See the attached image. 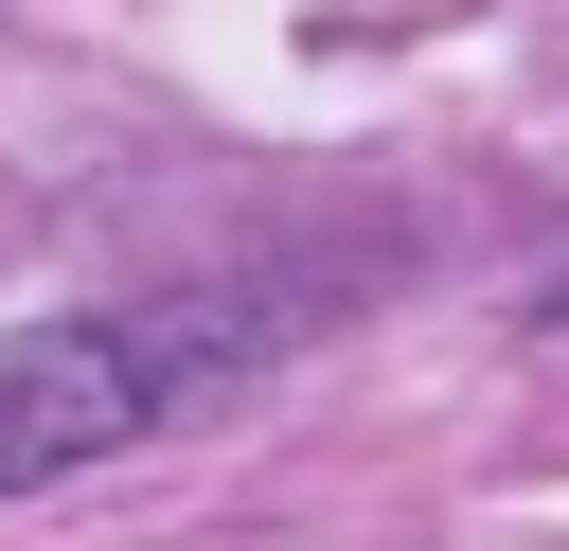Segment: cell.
I'll return each instance as SVG.
<instances>
[{"label":"cell","instance_id":"1","mask_svg":"<svg viewBox=\"0 0 569 551\" xmlns=\"http://www.w3.org/2000/svg\"><path fill=\"white\" fill-rule=\"evenodd\" d=\"M213 355H231L213 320H142V302L18 320V338H0V498H36V480H71V462H107L124 427H160Z\"/></svg>","mask_w":569,"mask_h":551}]
</instances>
